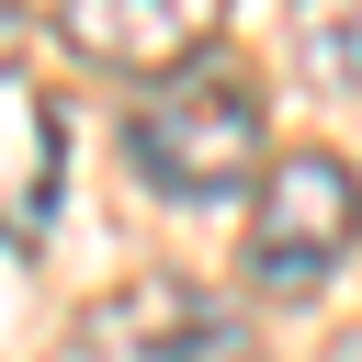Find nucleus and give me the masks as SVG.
<instances>
[{
  "label": "nucleus",
  "instance_id": "obj_3",
  "mask_svg": "<svg viewBox=\"0 0 362 362\" xmlns=\"http://www.w3.org/2000/svg\"><path fill=\"white\" fill-rule=\"evenodd\" d=\"M57 362H249V317L181 272H147V283H113L90 317H68Z\"/></svg>",
  "mask_w": 362,
  "mask_h": 362
},
{
  "label": "nucleus",
  "instance_id": "obj_5",
  "mask_svg": "<svg viewBox=\"0 0 362 362\" xmlns=\"http://www.w3.org/2000/svg\"><path fill=\"white\" fill-rule=\"evenodd\" d=\"M317 68H328L339 90H362V0H339V11H317Z\"/></svg>",
  "mask_w": 362,
  "mask_h": 362
},
{
  "label": "nucleus",
  "instance_id": "obj_4",
  "mask_svg": "<svg viewBox=\"0 0 362 362\" xmlns=\"http://www.w3.org/2000/svg\"><path fill=\"white\" fill-rule=\"evenodd\" d=\"M45 11H57L68 57H90V68H136V79L192 68L204 34H215V0H45Z\"/></svg>",
  "mask_w": 362,
  "mask_h": 362
},
{
  "label": "nucleus",
  "instance_id": "obj_1",
  "mask_svg": "<svg viewBox=\"0 0 362 362\" xmlns=\"http://www.w3.org/2000/svg\"><path fill=\"white\" fill-rule=\"evenodd\" d=\"M124 158H136V181L147 192H170V204H238V192H260V170H272V124H260V90L238 79V68H170V79H147V102L124 113Z\"/></svg>",
  "mask_w": 362,
  "mask_h": 362
},
{
  "label": "nucleus",
  "instance_id": "obj_2",
  "mask_svg": "<svg viewBox=\"0 0 362 362\" xmlns=\"http://www.w3.org/2000/svg\"><path fill=\"white\" fill-rule=\"evenodd\" d=\"M351 249H362V181H351V158L283 147L260 170V192H249V294L305 305Z\"/></svg>",
  "mask_w": 362,
  "mask_h": 362
}]
</instances>
